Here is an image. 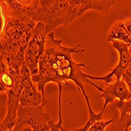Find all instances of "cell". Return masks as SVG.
<instances>
[{
	"mask_svg": "<svg viewBox=\"0 0 131 131\" xmlns=\"http://www.w3.org/2000/svg\"><path fill=\"white\" fill-rule=\"evenodd\" d=\"M54 33L55 31H53L47 35L46 50L39 61V73L31 75V79L36 84L39 90L42 93L43 102H46L45 86L47 83L54 82L58 86V123L62 125L61 93L63 85L68 86V80H71L75 83L79 90L83 94L85 99L89 97L84 88L85 83L93 86L100 92H102L104 88L96 85L91 79L86 76V73L84 72L85 63H77L73 61L71 55L73 53H84L86 51L85 49L79 50L78 48L80 47V44L74 47L62 46V40L57 39L54 36Z\"/></svg>",
	"mask_w": 131,
	"mask_h": 131,
	"instance_id": "1",
	"label": "cell"
},
{
	"mask_svg": "<svg viewBox=\"0 0 131 131\" xmlns=\"http://www.w3.org/2000/svg\"><path fill=\"white\" fill-rule=\"evenodd\" d=\"M46 102L32 107L20 104L17 118L13 131H64L63 126L55 123L46 112Z\"/></svg>",
	"mask_w": 131,
	"mask_h": 131,
	"instance_id": "2",
	"label": "cell"
},
{
	"mask_svg": "<svg viewBox=\"0 0 131 131\" xmlns=\"http://www.w3.org/2000/svg\"><path fill=\"white\" fill-rule=\"evenodd\" d=\"M77 17L79 10L68 0H55L47 14L44 22L47 33L56 31L59 26H68Z\"/></svg>",
	"mask_w": 131,
	"mask_h": 131,
	"instance_id": "3",
	"label": "cell"
},
{
	"mask_svg": "<svg viewBox=\"0 0 131 131\" xmlns=\"http://www.w3.org/2000/svg\"><path fill=\"white\" fill-rule=\"evenodd\" d=\"M22 90V75L17 78L14 86L6 91L7 95L6 115L0 126L1 131H12L16 124L18 108L20 106V97Z\"/></svg>",
	"mask_w": 131,
	"mask_h": 131,
	"instance_id": "4",
	"label": "cell"
},
{
	"mask_svg": "<svg viewBox=\"0 0 131 131\" xmlns=\"http://www.w3.org/2000/svg\"><path fill=\"white\" fill-rule=\"evenodd\" d=\"M20 73L22 75V90L20 97V104L24 107L41 104L43 102L42 93L33 82L30 70L25 62H24L20 68Z\"/></svg>",
	"mask_w": 131,
	"mask_h": 131,
	"instance_id": "5",
	"label": "cell"
},
{
	"mask_svg": "<svg viewBox=\"0 0 131 131\" xmlns=\"http://www.w3.org/2000/svg\"><path fill=\"white\" fill-rule=\"evenodd\" d=\"M113 48L118 53V60L115 68L111 71L110 73L102 77H95L91 76L86 74V76L92 80H97V81H104L105 85H108L113 81V78L115 77L116 79H122L123 73L125 72L126 68L127 67L129 60V46L131 44L126 43L120 40H113L112 42Z\"/></svg>",
	"mask_w": 131,
	"mask_h": 131,
	"instance_id": "6",
	"label": "cell"
},
{
	"mask_svg": "<svg viewBox=\"0 0 131 131\" xmlns=\"http://www.w3.org/2000/svg\"><path fill=\"white\" fill-rule=\"evenodd\" d=\"M100 97L104 99L103 110L109 104H112L116 99L119 101H128L131 99V93L123 79H115L113 83L107 85L104 88Z\"/></svg>",
	"mask_w": 131,
	"mask_h": 131,
	"instance_id": "7",
	"label": "cell"
},
{
	"mask_svg": "<svg viewBox=\"0 0 131 131\" xmlns=\"http://www.w3.org/2000/svg\"><path fill=\"white\" fill-rule=\"evenodd\" d=\"M48 33L46 31L45 24L42 21L36 23L32 36L28 44L26 50L29 51L39 59H41L46 50V45Z\"/></svg>",
	"mask_w": 131,
	"mask_h": 131,
	"instance_id": "8",
	"label": "cell"
},
{
	"mask_svg": "<svg viewBox=\"0 0 131 131\" xmlns=\"http://www.w3.org/2000/svg\"><path fill=\"white\" fill-rule=\"evenodd\" d=\"M115 107L119 110L120 117L118 128L120 130H128L131 126V99L115 101Z\"/></svg>",
	"mask_w": 131,
	"mask_h": 131,
	"instance_id": "9",
	"label": "cell"
},
{
	"mask_svg": "<svg viewBox=\"0 0 131 131\" xmlns=\"http://www.w3.org/2000/svg\"><path fill=\"white\" fill-rule=\"evenodd\" d=\"M113 40H120L131 44V36L126 28L123 21H118L110 28L107 35V41L112 42Z\"/></svg>",
	"mask_w": 131,
	"mask_h": 131,
	"instance_id": "10",
	"label": "cell"
},
{
	"mask_svg": "<svg viewBox=\"0 0 131 131\" xmlns=\"http://www.w3.org/2000/svg\"><path fill=\"white\" fill-rule=\"evenodd\" d=\"M86 104H87V108H88V110H89V119L88 121L86 122V123L85 124L84 126H82L81 128H79L77 129L76 130L78 131H88L89 128L96 122L99 121V120H101L102 118H103V115H104V110L102 109V111L99 113H95L92 108H91V105H90V100L89 98H86Z\"/></svg>",
	"mask_w": 131,
	"mask_h": 131,
	"instance_id": "11",
	"label": "cell"
},
{
	"mask_svg": "<svg viewBox=\"0 0 131 131\" xmlns=\"http://www.w3.org/2000/svg\"><path fill=\"white\" fill-rule=\"evenodd\" d=\"M39 61L37 57L30 53L28 50H25V62L28 67L31 75H36L39 71Z\"/></svg>",
	"mask_w": 131,
	"mask_h": 131,
	"instance_id": "12",
	"label": "cell"
},
{
	"mask_svg": "<svg viewBox=\"0 0 131 131\" xmlns=\"http://www.w3.org/2000/svg\"><path fill=\"white\" fill-rule=\"evenodd\" d=\"M95 10L101 13V8L100 0H82V3L79 9V17L82 16L88 10Z\"/></svg>",
	"mask_w": 131,
	"mask_h": 131,
	"instance_id": "13",
	"label": "cell"
},
{
	"mask_svg": "<svg viewBox=\"0 0 131 131\" xmlns=\"http://www.w3.org/2000/svg\"><path fill=\"white\" fill-rule=\"evenodd\" d=\"M129 60L125 72L122 76V79H123L124 82L126 83V85L131 93V45L129 46Z\"/></svg>",
	"mask_w": 131,
	"mask_h": 131,
	"instance_id": "14",
	"label": "cell"
},
{
	"mask_svg": "<svg viewBox=\"0 0 131 131\" xmlns=\"http://www.w3.org/2000/svg\"><path fill=\"white\" fill-rule=\"evenodd\" d=\"M113 122V119H110L108 121H103L99 120L97 122H96L95 123H93L88 129V131H104L106 128L107 126H108L110 123H112Z\"/></svg>",
	"mask_w": 131,
	"mask_h": 131,
	"instance_id": "15",
	"label": "cell"
},
{
	"mask_svg": "<svg viewBox=\"0 0 131 131\" xmlns=\"http://www.w3.org/2000/svg\"><path fill=\"white\" fill-rule=\"evenodd\" d=\"M116 0H100L101 11V14H107L109 13L112 7L115 4Z\"/></svg>",
	"mask_w": 131,
	"mask_h": 131,
	"instance_id": "16",
	"label": "cell"
},
{
	"mask_svg": "<svg viewBox=\"0 0 131 131\" xmlns=\"http://www.w3.org/2000/svg\"><path fill=\"white\" fill-rule=\"evenodd\" d=\"M68 1L70 3V4L71 6H73L74 7L77 8L78 10L79 9V7L82 3V0H68Z\"/></svg>",
	"mask_w": 131,
	"mask_h": 131,
	"instance_id": "17",
	"label": "cell"
},
{
	"mask_svg": "<svg viewBox=\"0 0 131 131\" xmlns=\"http://www.w3.org/2000/svg\"><path fill=\"white\" fill-rule=\"evenodd\" d=\"M123 22H124V25H125V26H126V28L127 29V31H128L129 35L131 36V17H130V18H128V19H126V20H125Z\"/></svg>",
	"mask_w": 131,
	"mask_h": 131,
	"instance_id": "18",
	"label": "cell"
},
{
	"mask_svg": "<svg viewBox=\"0 0 131 131\" xmlns=\"http://www.w3.org/2000/svg\"><path fill=\"white\" fill-rule=\"evenodd\" d=\"M128 130H129V131H131V126H129V127Z\"/></svg>",
	"mask_w": 131,
	"mask_h": 131,
	"instance_id": "19",
	"label": "cell"
}]
</instances>
